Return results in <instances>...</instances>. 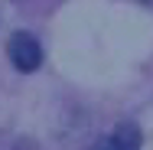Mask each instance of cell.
<instances>
[{"mask_svg": "<svg viewBox=\"0 0 153 150\" xmlns=\"http://www.w3.org/2000/svg\"><path fill=\"white\" fill-rule=\"evenodd\" d=\"M7 52H10V62L20 72H36L42 65V46L33 33H13L10 43H7Z\"/></svg>", "mask_w": 153, "mask_h": 150, "instance_id": "obj_1", "label": "cell"}, {"mask_svg": "<svg viewBox=\"0 0 153 150\" xmlns=\"http://www.w3.org/2000/svg\"><path fill=\"white\" fill-rule=\"evenodd\" d=\"M143 3H147V7H153V0H143Z\"/></svg>", "mask_w": 153, "mask_h": 150, "instance_id": "obj_3", "label": "cell"}, {"mask_svg": "<svg viewBox=\"0 0 153 150\" xmlns=\"http://www.w3.org/2000/svg\"><path fill=\"white\" fill-rule=\"evenodd\" d=\"M140 144H143L140 127L130 124V121H124V124H117L114 131H108L104 137H98L88 150H140Z\"/></svg>", "mask_w": 153, "mask_h": 150, "instance_id": "obj_2", "label": "cell"}]
</instances>
